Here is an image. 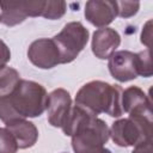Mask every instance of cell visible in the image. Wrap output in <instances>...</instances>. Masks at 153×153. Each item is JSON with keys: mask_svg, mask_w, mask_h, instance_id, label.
<instances>
[{"mask_svg": "<svg viewBox=\"0 0 153 153\" xmlns=\"http://www.w3.org/2000/svg\"><path fill=\"white\" fill-rule=\"evenodd\" d=\"M48 93L45 88L32 80L20 79L14 91L0 99V120L5 124L41 116L47 110Z\"/></svg>", "mask_w": 153, "mask_h": 153, "instance_id": "6da1fadb", "label": "cell"}, {"mask_svg": "<svg viewBox=\"0 0 153 153\" xmlns=\"http://www.w3.org/2000/svg\"><path fill=\"white\" fill-rule=\"evenodd\" d=\"M123 90L120 85H111L100 80H92L82 85L75 96V105L93 115L106 114L111 117L123 115Z\"/></svg>", "mask_w": 153, "mask_h": 153, "instance_id": "7a4b0ae2", "label": "cell"}, {"mask_svg": "<svg viewBox=\"0 0 153 153\" xmlns=\"http://www.w3.org/2000/svg\"><path fill=\"white\" fill-rule=\"evenodd\" d=\"M110 136L120 147L136 146L137 143L152 139V117L129 116L111 124Z\"/></svg>", "mask_w": 153, "mask_h": 153, "instance_id": "3957f363", "label": "cell"}, {"mask_svg": "<svg viewBox=\"0 0 153 153\" xmlns=\"http://www.w3.org/2000/svg\"><path fill=\"white\" fill-rule=\"evenodd\" d=\"M109 137L110 129L106 123L97 116H91L72 135V148L74 153H88L104 147Z\"/></svg>", "mask_w": 153, "mask_h": 153, "instance_id": "277c9868", "label": "cell"}, {"mask_svg": "<svg viewBox=\"0 0 153 153\" xmlns=\"http://www.w3.org/2000/svg\"><path fill=\"white\" fill-rule=\"evenodd\" d=\"M60 53L61 63H69L76 59L88 41V30L80 22L67 23L63 29L53 37Z\"/></svg>", "mask_w": 153, "mask_h": 153, "instance_id": "5b68a950", "label": "cell"}, {"mask_svg": "<svg viewBox=\"0 0 153 153\" xmlns=\"http://www.w3.org/2000/svg\"><path fill=\"white\" fill-rule=\"evenodd\" d=\"M44 4L45 1H0V22L7 26H14L23 23L27 17H42Z\"/></svg>", "mask_w": 153, "mask_h": 153, "instance_id": "8992f818", "label": "cell"}, {"mask_svg": "<svg viewBox=\"0 0 153 153\" xmlns=\"http://www.w3.org/2000/svg\"><path fill=\"white\" fill-rule=\"evenodd\" d=\"M27 57L33 66L41 69H49L61 65L60 53L53 38H39L33 41L29 45Z\"/></svg>", "mask_w": 153, "mask_h": 153, "instance_id": "52a82bcc", "label": "cell"}, {"mask_svg": "<svg viewBox=\"0 0 153 153\" xmlns=\"http://www.w3.org/2000/svg\"><path fill=\"white\" fill-rule=\"evenodd\" d=\"M108 68L112 78L121 82L134 80L139 75L137 57L129 50H118L109 56Z\"/></svg>", "mask_w": 153, "mask_h": 153, "instance_id": "ba28073f", "label": "cell"}, {"mask_svg": "<svg viewBox=\"0 0 153 153\" xmlns=\"http://www.w3.org/2000/svg\"><path fill=\"white\" fill-rule=\"evenodd\" d=\"M72 98L65 88H56L48 94L47 118L49 124L55 128H61L72 109Z\"/></svg>", "mask_w": 153, "mask_h": 153, "instance_id": "9c48e42d", "label": "cell"}, {"mask_svg": "<svg viewBox=\"0 0 153 153\" xmlns=\"http://www.w3.org/2000/svg\"><path fill=\"white\" fill-rule=\"evenodd\" d=\"M122 109L129 116L152 117L151 98L137 86H130L122 93Z\"/></svg>", "mask_w": 153, "mask_h": 153, "instance_id": "30bf717a", "label": "cell"}, {"mask_svg": "<svg viewBox=\"0 0 153 153\" xmlns=\"http://www.w3.org/2000/svg\"><path fill=\"white\" fill-rule=\"evenodd\" d=\"M117 17L116 1L91 0L85 5V18L92 25L102 29L106 27Z\"/></svg>", "mask_w": 153, "mask_h": 153, "instance_id": "8fae6325", "label": "cell"}, {"mask_svg": "<svg viewBox=\"0 0 153 153\" xmlns=\"http://www.w3.org/2000/svg\"><path fill=\"white\" fill-rule=\"evenodd\" d=\"M121 44L120 33L111 27H102L94 31L92 36V53L98 59H109V56L116 51Z\"/></svg>", "mask_w": 153, "mask_h": 153, "instance_id": "7c38bea8", "label": "cell"}, {"mask_svg": "<svg viewBox=\"0 0 153 153\" xmlns=\"http://www.w3.org/2000/svg\"><path fill=\"white\" fill-rule=\"evenodd\" d=\"M6 128L16 139L18 148H30L36 143L38 139V130L36 126L30 121L19 120L10 124H6Z\"/></svg>", "mask_w": 153, "mask_h": 153, "instance_id": "4fadbf2b", "label": "cell"}, {"mask_svg": "<svg viewBox=\"0 0 153 153\" xmlns=\"http://www.w3.org/2000/svg\"><path fill=\"white\" fill-rule=\"evenodd\" d=\"M20 81L18 71L12 67H4L0 69V99L8 97Z\"/></svg>", "mask_w": 153, "mask_h": 153, "instance_id": "5bb4252c", "label": "cell"}, {"mask_svg": "<svg viewBox=\"0 0 153 153\" xmlns=\"http://www.w3.org/2000/svg\"><path fill=\"white\" fill-rule=\"evenodd\" d=\"M67 10V4L65 1H51L48 0L44 4V10L42 13V17L54 20L61 18Z\"/></svg>", "mask_w": 153, "mask_h": 153, "instance_id": "9a60e30c", "label": "cell"}, {"mask_svg": "<svg viewBox=\"0 0 153 153\" xmlns=\"http://www.w3.org/2000/svg\"><path fill=\"white\" fill-rule=\"evenodd\" d=\"M18 145L7 128H0V153H16Z\"/></svg>", "mask_w": 153, "mask_h": 153, "instance_id": "2e32d148", "label": "cell"}, {"mask_svg": "<svg viewBox=\"0 0 153 153\" xmlns=\"http://www.w3.org/2000/svg\"><path fill=\"white\" fill-rule=\"evenodd\" d=\"M136 57H137V71H139V75H142L145 78H149L152 76V62H151V54H149V49L147 48L143 51L136 53Z\"/></svg>", "mask_w": 153, "mask_h": 153, "instance_id": "e0dca14e", "label": "cell"}, {"mask_svg": "<svg viewBox=\"0 0 153 153\" xmlns=\"http://www.w3.org/2000/svg\"><path fill=\"white\" fill-rule=\"evenodd\" d=\"M117 16L121 18H130L137 13L140 8L139 1H116Z\"/></svg>", "mask_w": 153, "mask_h": 153, "instance_id": "ac0fdd59", "label": "cell"}, {"mask_svg": "<svg viewBox=\"0 0 153 153\" xmlns=\"http://www.w3.org/2000/svg\"><path fill=\"white\" fill-rule=\"evenodd\" d=\"M10 59H11L10 48L2 39H0V69L6 67V63L10 61Z\"/></svg>", "mask_w": 153, "mask_h": 153, "instance_id": "d6986e66", "label": "cell"}, {"mask_svg": "<svg viewBox=\"0 0 153 153\" xmlns=\"http://www.w3.org/2000/svg\"><path fill=\"white\" fill-rule=\"evenodd\" d=\"M151 24L152 22L148 20L143 27H142V32H141V43L145 44L148 49H149V44H151V38H152V29H151Z\"/></svg>", "mask_w": 153, "mask_h": 153, "instance_id": "ffe728a7", "label": "cell"}, {"mask_svg": "<svg viewBox=\"0 0 153 153\" xmlns=\"http://www.w3.org/2000/svg\"><path fill=\"white\" fill-rule=\"evenodd\" d=\"M131 153H152V139L137 143Z\"/></svg>", "mask_w": 153, "mask_h": 153, "instance_id": "44dd1931", "label": "cell"}, {"mask_svg": "<svg viewBox=\"0 0 153 153\" xmlns=\"http://www.w3.org/2000/svg\"><path fill=\"white\" fill-rule=\"evenodd\" d=\"M88 153H112L110 149L108 148H104V147H100V148H96L93 151H90Z\"/></svg>", "mask_w": 153, "mask_h": 153, "instance_id": "7402d4cb", "label": "cell"}]
</instances>
